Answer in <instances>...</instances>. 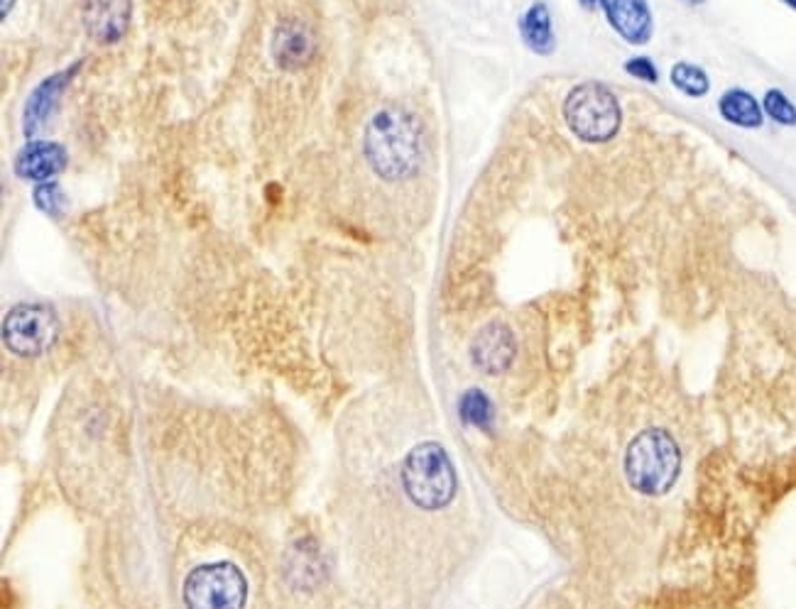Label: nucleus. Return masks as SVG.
I'll return each instance as SVG.
<instances>
[{
  "label": "nucleus",
  "instance_id": "obj_1",
  "mask_svg": "<svg viewBox=\"0 0 796 609\" xmlns=\"http://www.w3.org/2000/svg\"><path fill=\"white\" fill-rule=\"evenodd\" d=\"M686 438L676 409L652 397L599 409L589 426L585 509L593 533L589 573L623 593L652 568L667 514L684 485Z\"/></svg>",
  "mask_w": 796,
  "mask_h": 609
},
{
  "label": "nucleus",
  "instance_id": "obj_2",
  "mask_svg": "<svg viewBox=\"0 0 796 609\" xmlns=\"http://www.w3.org/2000/svg\"><path fill=\"white\" fill-rule=\"evenodd\" d=\"M368 495L373 527L390 537L387 555L397 553L395 571L407 590L424 593L452 573L460 553L454 545L468 527L466 490L427 422L412 424L407 436H390V453L375 466Z\"/></svg>",
  "mask_w": 796,
  "mask_h": 609
},
{
  "label": "nucleus",
  "instance_id": "obj_3",
  "mask_svg": "<svg viewBox=\"0 0 796 609\" xmlns=\"http://www.w3.org/2000/svg\"><path fill=\"white\" fill-rule=\"evenodd\" d=\"M363 154L383 182H407L424 162L422 125L410 111L385 106L363 128Z\"/></svg>",
  "mask_w": 796,
  "mask_h": 609
},
{
  "label": "nucleus",
  "instance_id": "obj_4",
  "mask_svg": "<svg viewBox=\"0 0 796 609\" xmlns=\"http://www.w3.org/2000/svg\"><path fill=\"white\" fill-rule=\"evenodd\" d=\"M564 123L581 142L601 145L621 130L623 111L611 89L599 81H585L573 87L564 101Z\"/></svg>",
  "mask_w": 796,
  "mask_h": 609
},
{
  "label": "nucleus",
  "instance_id": "obj_5",
  "mask_svg": "<svg viewBox=\"0 0 796 609\" xmlns=\"http://www.w3.org/2000/svg\"><path fill=\"white\" fill-rule=\"evenodd\" d=\"M246 597L243 573L226 561L202 565L184 583L186 609H243Z\"/></svg>",
  "mask_w": 796,
  "mask_h": 609
},
{
  "label": "nucleus",
  "instance_id": "obj_6",
  "mask_svg": "<svg viewBox=\"0 0 796 609\" xmlns=\"http://www.w3.org/2000/svg\"><path fill=\"white\" fill-rule=\"evenodd\" d=\"M3 338L10 353L20 358H35L57 338V317L42 303H18L3 323Z\"/></svg>",
  "mask_w": 796,
  "mask_h": 609
},
{
  "label": "nucleus",
  "instance_id": "obj_7",
  "mask_svg": "<svg viewBox=\"0 0 796 609\" xmlns=\"http://www.w3.org/2000/svg\"><path fill=\"white\" fill-rule=\"evenodd\" d=\"M319 39L317 33L297 18H287L275 27V33L270 37V55L272 61L282 71H302L311 65V59L317 57Z\"/></svg>",
  "mask_w": 796,
  "mask_h": 609
},
{
  "label": "nucleus",
  "instance_id": "obj_8",
  "mask_svg": "<svg viewBox=\"0 0 796 609\" xmlns=\"http://www.w3.org/2000/svg\"><path fill=\"white\" fill-rule=\"evenodd\" d=\"M83 61H75V65L49 73V77L42 79L37 87L30 91L23 108V135L27 140H35V135L45 128L52 115L57 113L59 101L65 96V91L75 77L79 73Z\"/></svg>",
  "mask_w": 796,
  "mask_h": 609
},
{
  "label": "nucleus",
  "instance_id": "obj_9",
  "mask_svg": "<svg viewBox=\"0 0 796 609\" xmlns=\"http://www.w3.org/2000/svg\"><path fill=\"white\" fill-rule=\"evenodd\" d=\"M133 0H83L81 23L99 45H115L130 30Z\"/></svg>",
  "mask_w": 796,
  "mask_h": 609
},
{
  "label": "nucleus",
  "instance_id": "obj_10",
  "mask_svg": "<svg viewBox=\"0 0 796 609\" xmlns=\"http://www.w3.org/2000/svg\"><path fill=\"white\" fill-rule=\"evenodd\" d=\"M67 164H69V154L65 145L55 140L35 138L20 147L13 160V170L23 182L45 184V182H55L57 176L67 170Z\"/></svg>",
  "mask_w": 796,
  "mask_h": 609
},
{
  "label": "nucleus",
  "instance_id": "obj_11",
  "mask_svg": "<svg viewBox=\"0 0 796 609\" xmlns=\"http://www.w3.org/2000/svg\"><path fill=\"white\" fill-rule=\"evenodd\" d=\"M601 13L627 45L643 47L652 39L655 18L647 0H603Z\"/></svg>",
  "mask_w": 796,
  "mask_h": 609
},
{
  "label": "nucleus",
  "instance_id": "obj_12",
  "mask_svg": "<svg viewBox=\"0 0 796 609\" xmlns=\"http://www.w3.org/2000/svg\"><path fill=\"white\" fill-rule=\"evenodd\" d=\"M515 353H518L515 335H512L508 325L500 321L484 325V329L478 331L474 345H470L474 363L488 375H498L502 370H508L512 360H515Z\"/></svg>",
  "mask_w": 796,
  "mask_h": 609
},
{
  "label": "nucleus",
  "instance_id": "obj_13",
  "mask_svg": "<svg viewBox=\"0 0 796 609\" xmlns=\"http://www.w3.org/2000/svg\"><path fill=\"white\" fill-rule=\"evenodd\" d=\"M520 39L532 55L537 57H551L557 51V33H554L551 10L544 0H534V3L520 15L518 20Z\"/></svg>",
  "mask_w": 796,
  "mask_h": 609
},
{
  "label": "nucleus",
  "instance_id": "obj_14",
  "mask_svg": "<svg viewBox=\"0 0 796 609\" xmlns=\"http://www.w3.org/2000/svg\"><path fill=\"white\" fill-rule=\"evenodd\" d=\"M718 115L728 125H732V128L740 130H760L764 125L762 103L748 89L740 87H732L720 93Z\"/></svg>",
  "mask_w": 796,
  "mask_h": 609
},
{
  "label": "nucleus",
  "instance_id": "obj_15",
  "mask_svg": "<svg viewBox=\"0 0 796 609\" xmlns=\"http://www.w3.org/2000/svg\"><path fill=\"white\" fill-rule=\"evenodd\" d=\"M669 81L672 87L684 93L686 99H704L710 91V77L704 67L694 65V61H676V65L669 69Z\"/></svg>",
  "mask_w": 796,
  "mask_h": 609
},
{
  "label": "nucleus",
  "instance_id": "obj_16",
  "mask_svg": "<svg viewBox=\"0 0 796 609\" xmlns=\"http://www.w3.org/2000/svg\"><path fill=\"white\" fill-rule=\"evenodd\" d=\"M760 103L764 118L782 125V128H796V103L782 89H767Z\"/></svg>",
  "mask_w": 796,
  "mask_h": 609
},
{
  "label": "nucleus",
  "instance_id": "obj_17",
  "mask_svg": "<svg viewBox=\"0 0 796 609\" xmlns=\"http://www.w3.org/2000/svg\"><path fill=\"white\" fill-rule=\"evenodd\" d=\"M67 194L65 188H61V184L55 180V182H45V184H35L33 188V204L37 206V211H42L49 218H59L65 216L67 211Z\"/></svg>",
  "mask_w": 796,
  "mask_h": 609
},
{
  "label": "nucleus",
  "instance_id": "obj_18",
  "mask_svg": "<svg viewBox=\"0 0 796 609\" xmlns=\"http://www.w3.org/2000/svg\"><path fill=\"white\" fill-rule=\"evenodd\" d=\"M623 69L627 73H630L633 79H637V81H647V83H657L659 81V69H657V65L649 57H633V59H627L625 65H623Z\"/></svg>",
  "mask_w": 796,
  "mask_h": 609
},
{
  "label": "nucleus",
  "instance_id": "obj_19",
  "mask_svg": "<svg viewBox=\"0 0 796 609\" xmlns=\"http://www.w3.org/2000/svg\"><path fill=\"white\" fill-rule=\"evenodd\" d=\"M579 5L585 10V13H599L603 8V0H579Z\"/></svg>",
  "mask_w": 796,
  "mask_h": 609
},
{
  "label": "nucleus",
  "instance_id": "obj_20",
  "mask_svg": "<svg viewBox=\"0 0 796 609\" xmlns=\"http://www.w3.org/2000/svg\"><path fill=\"white\" fill-rule=\"evenodd\" d=\"M18 0H3V10H0V15H3V20L10 15V10L15 8Z\"/></svg>",
  "mask_w": 796,
  "mask_h": 609
},
{
  "label": "nucleus",
  "instance_id": "obj_21",
  "mask_svg": "<svg viewBox=\"0 0 796 609\" xmlns=\"http://www.w3.org/2000/svg\"><path fill=\"white\" fill-rule=\"evenodd\" d=\"M684 3H686V5H694V8H696V5H704V3H706V0H684Z\"/></svg>",
  "mask_w": 796,
  "mask_h": 609
},
{
  "label": "nucleus",
  "instance_id": "obj_22",
  "mask_svg": "<svg viewBox=\"0 0 796 609\" xmlns=\"http://www.w3.org/2000/svg\"><path fill=\"white\" fill-rule=\"evenodd\" d=\"M782 3H784V5H787V8H792V10H794V13H796V0H782Z\"/></svg>",
  "mask_w": 796,
  "mask_h": 609
}]
</instances>
